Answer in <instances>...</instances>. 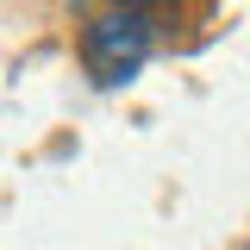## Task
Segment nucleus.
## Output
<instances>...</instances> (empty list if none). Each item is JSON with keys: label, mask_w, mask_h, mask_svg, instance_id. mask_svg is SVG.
I'll return each mask as SVG.
<instances>
[{"label": "nucleus", "mask_w": 250, "mask_h": 250, "mask_svg": "<svg viewBox=\"0 0 250 250\" xmlns=\"http://www.w3.org/2000/svg\"><path fill=\"white\" fill-rule=\"evenodd\" d=\"M119 13H138L144 25H169L175 19V0H113Z\"/></svg>", "instance_id": "obj_2"}, {"label": "nucleus", "mask_w": 250, "mask_h": 250, "mask_svg": "<svg viewBox=\"0 0 250 250\" xmlns=\"http://www.w3.org/2000/svg\"><path fill=\"white\" fill-rule=\"evenodd\" d=\"M156 50V25H144L138 13H100L88 31H82V62H88V75L100 82V88H119V82H131L144 62H150Z\"/></svg>", "instance_id": "obj_1"}]
</instances>
